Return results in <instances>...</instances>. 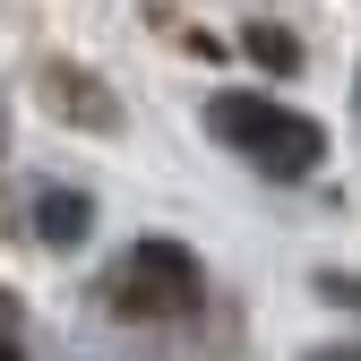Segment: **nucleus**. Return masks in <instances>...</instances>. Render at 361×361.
<instances>
[{
  "label": "nucleus",
  "instance_id": "nucleus-3",
  "mask_svg": "<svg viewBox=\"0 0 361 361\" xmlns=\"http://www.w3.org/2000/svg\"><path fill=\"white\" fill-rule=\"evenodd\" d=\"M86 224H95V207H86L78 190H43V198H35V233L52 241V250H78Z\"/></svg>",
  "mask_w": 361,
  "mask_h": 361
},
{
  "label": "nucleus",
  "instance_id": "nucleus-6",
  "mask_svg": "<svg viewBox=\"0 0 361 361\" xmlns=\"http://www.w3.org/2000/svg\"><path fill=\"white\" fill-rule=\"evenodd\" d=\"M310 361H361V344H327V353H310Z\"/></svg>",
  "mask_w": 361,
  "mask_h": 361
},
{
  "label": "nucleus",
  "instance_id": "nucleus-2",
  "mask_svg": "<svg viewBox=\"0 0 361 361\" xmlns=\"http://www.w3.org/2000/svg\"><path fill=\"white\" fill-rule=\"evenodd\" d=\"M198 293H207V276H198V258L180 241H129L112 258V276H104L112 319H190Z\"/></svg>",
  "mask_w": 361,
  "mask_h": 361
},
{
  "label": "nucleus",
  "instance_id": "nucleus-4",
  "mask_svg": "<svg viewBox=\"0 0 361 361\" xmlns=\"http://www.w3.org/2000/svg\"><path fill=\"white\" fill-rule=\"evenodd\" d=\"M0 361H26V301L0 284Z\"/></svg>",
  "mask_w": 361,
  "mask_h": 361
},
{
  "label": "nucleus",
  "instance_id": "nucleus-5",
  "mask_svg": "<svg viewBox=\"0 0 361 361\" xmlns=\"http://www.w3.org/2000/svg\"><path fill=\"white\" fill-rule=\"evenodd\" d=\"M319 293H327V301H344V310H361V276H319Z\"/></svg>",
  "mask_w": 361,
  "mask_h": 361
},
{
  "label": "nucleus",
  "instance_id": "nucleus-1",
  "mask_svg": "<svg viewBox=\"0 0 361 361\" xmlns=\"http://www.w3.org/2000/svg\"><path fill=\"white\" fill-rule=\"evenodd\" d=\"M207 129H215L241 164H258L267 180H301V172H319V155H327V138H319L310 112L267 104V95H250V86H224V95L207 104Z\"/></svg>",
  "mask_w": 361,
  "mask_h": 361
}]
</instances>
